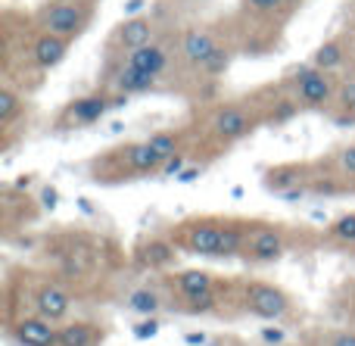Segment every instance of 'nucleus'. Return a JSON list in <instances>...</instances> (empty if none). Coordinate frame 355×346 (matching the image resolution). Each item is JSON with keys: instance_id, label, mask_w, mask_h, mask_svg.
Here are the masks:
<instances>
[{"instance_id": "f257e3e1", "label": "nucleus", "mask_w": 355, "mask_h": 346, "mask_svg": "<svg viewBox=\"0 0 355 346\" xmlns=\"http://www.w3.org/2000/svg\"><path fill=\"white\" fill-rule=\"evenodd\" d=\"M91 6H94V0H47L37 10V25H41V31L75 41V37L85 35L87 22H91V16H94Z\"/></svg>"}, {"instance_id": "f03ea898", "label": "nucleus", "mask_w": 355, "mask_h": 346, "mask_svg": "<svg viewBox=\"0 0 355 346\" xmlns=\"http://www.w3.org/2000/svg\"><path fill=\"white\" fill-rule=\"evenodd\" d=\"M290 91H293V100H300V106H327V103H337L340 81L327 69L306 66L293 75Z\"/></svg>"}, {"instance_id": "7ed1b4c3", "label": "nucleus", "mask_w": 355, "mask_h": 346, "mask_svg": "<svg viewBox=\"0 0 355 346\" xmlns=\"http://www.w3.org/2000/svg\"><path fill=\"white\" fill-rule=\"evenodd\" d=\"M243 309L250 315H259L265 322H281L290 315L293 300L281 291V287L268 284V281H246L243 284Z\"/></svg>"}, {"instance_id": "20e7f679", "label": "nucleus", "mask_w": 355, "mask_h": 346, "mask_svg": "<svg viewBox=\"0 0 355 346\" xmlns=\"http://www.w3.org/2000/svg\"><path fill=\"white\" fill-rule=\"evenodd\" d=\"M122 100H128V97L112 94V91L85 94V97H78V100H72V103L62 106L56 128H85V125H94V122H100V119H103L112 106L122 103Z\"/></svg>"}, {"instance_id": "39448f33", "label": "nucleus", "mask_w": 355, "mask_h": 346, "mask_svg": "<svg viewBox=\"0 0 355 346\" xmlns=\"http://www.w3.org/2000/svg\"><path fill=\"white\" fill-rule=\"evenodd\" d=\"M175 293L187 312H212L215 309V281L212 275L196 272V268H187V272L175 275Z\"/></svg>"}, {"instance_id": "423d86ee", "label": "nucleus", "mask_w": 355, "mask_h": 346, "mask_svg": "<svg viewBox=\"0 0 355 346\" xmlns=\"http://www.w3.org/2000/svg\"><path fill=\"white\" fill-rule=\"evenodd\" d=\"M221 234H225V222H215V218H200V222L184 225V228L175 234V243H178V247H184L187 253L218 256Z\"/></svg>"}, {"instance_id": "0eeeda50", "label": "nucleus", "mask_w": 355, "mask_h": 346, "mask_svg": "<svg viewBox=\"0 0 355 346\" xmlns=\"http://www.w3.org/2000/svg\"><path fill=\"white\" fill-rule=\"evenodd\" d=\"M284 250H287V241H284L281 231L271 228V225H256V228H250L243 256L246 262L262 266V262H277L284 256Z\"/></svg>"}, {"instance_id": "6e6552de", "label": "nucleus", "mask_w": 355, "mask_h": 346, "mask_svg": "<svg viewBox=\"0 0 355 346\" xmlns=\"http://www.w3.org/2000/svg\"><path fill=\"white\" fill-rule=\"evenodd\" d=\"M209 128H212L215 137H221L225 144H231V141H243V137L256 128V122H252V116L243 110V106L225 103V106H218V110L212 112Z\"/></svg>"}, {"instance_id": "1a4fd4ad", "label": "nucleus", "mask_w": 355, "mask_h": 346, "mask_svg": "<svg viewBox=\"0 0 355 346\" xmlns=\"http://www.w3.org/2000/svg\"><path fill=\"white\" fill-rule=\"evenodd\" d=\"M31 309H35L41 318H47V322L60 325V322H66L69 312H72V297H69V291L62 284L44 281V284H37V291H35Z\"/></svg>"}, {"instance_id": "9d476101", "label": "nucleus", "mask_w": 355, "mask_h": 346, "mask_svg": "<svg viewBox=\"0 0 355 346\" xmlns=\"http://www.w3.org/2000/svg\"><path fill=\"white\" fill-rule=\"evenodd\" d=\"M69 47H72V41H66V37L50 35V31H37L28 47V60L35 69L50 72V69H56L69 56Z\"/></svg>"}, {"instance_id": "9b49d317", "label": "nucleus", "mask_w": 355, "mask_h": 346, "mask_svg": "<svg viewBox=\"0 0 355 346\" xmlns=\"http://www.w3.org/2000/svg\"><path fill=\"white\" fill-rule=\"evenodd\" d=\"M12 337L22 346H56L60 328H56L53 322H47V318H41L37 312H31V315L19 318V322L12 325Z\"/></svg>"}, {"instance_id": "f8f14e48", "label": "nucleus", "mask_w": 355, "mask_h": 346, "mask_svg": "<svg viewBox=\"0 0 355 346\" xmlns=\"http://www.w3.org/2000/svg\"><path fill=\"white\" fill-rule=\"evenodd\" d=\"M156 87V78L147 75L144 69L131 66L128 60H122L110 75V91L112 94H122V97H135V94H147Z\"/></svg>"}, {"instance_id": "ddd939ff", "label": "nucleus", "mask_w": 355, "mask_h": 346, "mask_svg": "<svg viewBox=\"0 0 355 346\" xmlns=\"http://www.w3.org/2000/svg\"><path fill=\"white\" fill-rule=\"evenodd\" d=\"M153 41V19L150 16H131L112 31V44H116L122 53L144 47V44Z\"/></svg>"}, {"instance_id": "4468645a", "label": "nucleus", "mask_w": 355, "mask_h": 346, "mask_svg": "<svg viewBox=\"0 0 355 346\" xmlns=\"http://www.w3.org/2000/svg\"><path fill=\"white\" fill-rule=\"evenodd\" d=\"M178 50H181V60L187 62V66L202 69V62L218 50V41H215V35L209 28H190L187 35L181 37V47Z\"/></svg>"}, {"instance_id": "2eb2a0df", "label": "nucleus", "mask_w": 355, "mask_h": 346, "mask_svg": "<svg viewBox=\"0 0 355 346\" xmlns=\"http://www.w3.org/2000/svg\"><path fill=\"white\" fill-rule=\"evenodd\" d=\"M175 243L166 241V237H150V241H141L135 250V259L141 268H150V272H156V268H168L175 266Z\"/></svg>"}, {"instance_id": "dca6fc26", "label": "nucleus", "mask_w": 355, "mask_h": 346, "mask_svg": "<svg viewBox=\"0 0 355 346\" xmlns=\"http://www.w3.org/2000/svg\"><path fill=\"white\" fill-rule=\"evenodd\" d=\"M122 60H128L131 66H137V69H144L147 75L159 78V75L168 69L172 56H168V50L162 47L159 41H150V44H144V47H137V50H131V53H125Z\"/></svg>"}, {"instance_id": "f3484780", "label": "nucleus", "mask_w": 355, "mask_h": 346, "mask_svg": "<svg viewBox=\"0 0 355 346\" xmlns=\"http://www.w3.org/2000/svg\"><path fill=\"white\" fill-rule=\"evenodd\" d=\"M125 166H128L131 175H147V172H159L166 162L162 156L150 147V141H137L125 147Z\"/></svg>"}, {"instance_id": "a211bd4d", "label": "nucleus", "mask_w": 355, "mask_h": 346, "mask_svg": "<svg viewBox=\"0 0 355 346\" xmlns=\"http://www.w3.org/2000/svg\"><path fill=\"white\" fill-rule=\"evenodd\" d=\"M100 340H103V331L97 325L75 322V325H62L60 328L56 346H100Z\"/></svg>"}, {"instance_id": "6ab92c4d", "label": "nucleus", "mask_w": 355, "mask_h": 346, "mask_svg": "<svg viewBox=\"0 0 355 346\" xmlns=\"http://www.w3.org/2000/svg\"><path fill=\"white\" fill-rule=\"evenodd\" d=\"M346 60H349V53H346L343 41H337V37H331V41H324V44H321V47L312 53V66L327 69V72H334V69H340Z\"/></svg>"}, {"instance_id": "aec40b11", "label": "nucleus", "mask_w": 355, "mask_h": 346, "mask_svg": "<svg viewBox=\"0 0 355 346\" xmlns=\"http://www.w3.org/2000/svg\"><path fill=\"white\" fill-rule=\"evenodd\" d=\"M125 306H128L135 315H156V312L162 309V297L156 287H137V291L128 293Z\"/></svg>"}, {"instance_id": "412c9836", "label": "nucleus", "mask_w": 355, "mask_h": 346, "mask_svg": "<svg viewBox=\"0 0 355 346\" xmlns=\"http://www.w3.org/2000/svg\"><path fill=\"white\" fill-rule=\"evenodd\" d=\"M22 112H25V100L19 97L12 85H3L0 87V125L12 128V122H16Z\"/></svg>"}, {"instance_id": "4be33fe9", "label": "nucleus", "mask_w": 355, "mask_h": 346, "mask_svg": "<svg viewBox=\"0 0 355 346\" xmlns=\"http://www.w3.org/2000/svg\"><path fill=\"white\" fill-rule=\"evenodd\" d=\"M147 141H150V147H153L156 153L162 156V162H168L172 156L181 153L184 135H181V131H175V128H166V131H156V135H150Z\"/></svg>"}, {"instance_id": "5701e85b", "label": "nucleus", "mask_w": 355, "mask_h": 346, "mask_svg": "<svg viewBox=\"0 0 355 346\" xmlns=\"http://www.w3.org/2000/svg\"><path fill=\"white\" fill-rule=\"evenodd\" d=\"M227 69H231V50L218 47L206 62H202L200 72H202V75H209V78H221V75H225Z\"/></svg>"}, {"instance_id": "b1692460", "label": "nucleus", "mask_w": 355, "mask_h": 346, "mask_svg": "<svg viewBox=\"0 0 355 346\" xmlns=\"http://www.w3.org/2000/svg\"><path fill=\"white\" fill-rule=\"evenodd\" d=\"M296 184H300V166H281L268 175L271 191H284V187H296Z\"/></svg>"}, {"instance_id": "393cba45", "label": "nucleus", "mask_w": 355, "mask_h": 346, "mask_svg": "<svg viewBox=\"0 0 355 346\" xmlns=\"http://www.w3.org/2000/svg\"><path fill=\"white\" fill-rule=\"evenodd\" d=\"M284 6H287V0H243V10L250 16H275Z\"/></svg>"}, {"instance_id": "a878e982", "label": "nucleus", "mask_w": 355, "mask_h": 346, "mask_svg": "<svg viewBox=\"0 0 355 346\" xmlns=\"http://www.w3.org/2000/svg\"><path fill=\"white\" fill-rule=\"evenodd\" d=\"M331 234L337 237V241H346V243H352V247H355V216H343L331 228Z\"/></svg>"}, {"instance_id": "bb28decb", "label": "nucleus", "mask_w": 355, "mask_h": 346, "mask_svg": "<svg viewBox=\"0 0 355 346\" xmlns=\"http://www.w3.org/2000/svg\"><path fill=\"white\" fill-rule=\"evenodd\" d=\"M337 166L343 175H349V178H355V144H349V147H343L337 153Z\"/></svg>"}, {"instance_id": "cd10ccee", "label": "nucleus", "mask_w": 355, "mask_h": 346, "mask_svg": "<svg viewBox=\"0 0 355 346\" xmlns=\"http://www.w3.org/2000/svg\"><path fill=\"white\" fill-rule=\"evenodd\" d=\"M324 346H355V331H331Z\"/></svg>"}, {"instance_id": "c85d7f7f", "label": "nucleus", "mask_w": 355, "mask_h": 346, "mask_svg": "<svg viewBox=\"0 0 355 346\" xmlns=\"http://www.w3.org/2000/svg\"><path fill=\"white\" fill-rule=\"evenodd\" d=\"M156 331H159V322H144L135 328V334L141 337V340H147V337H156Z\"/></svg>"}, {"instance_id": "c756f323", "label": "nucleus", "mask_w": 355, "mask_h": 346, "mask_svg": "<svg viewBox=\"0 0 355 346\" xmlns=\"http://www.w3.org/2000/svg\"><path fill=\"white\" fill-rule=\"evenodd\" d=\"M184 162H187V156L178 153V156H172V159H168L166 166L159 168V172H162V175H172V172H178V168H184Z\"/></svg>"}, {"instance_id": "7c9ffc66", "label": "nucleus", "mask_w": 355, "mask_h": 346, "mask_svg": "<svg viewBox=\"0 0 355 346\" xmlns=\"http://www.w3.org/2000/svg\"><path fill=\"white\" fill-rule=\"evenodd\" d=\"M268 343H284V331H262Z\"/></svg>"}, {"instance_id": "2f4dec72", "label": "nucleus", "mask_w": 355, "mask_h": 346, "mask_svg": "<svg viewBox=\"0 0 355 346\" xmlns=\"http://www.w3.org/2000/svg\"><path fill=\"white\" fill-rule=\"evenodd\" d=\"M352 22H355V10H352Z\"/></svg>"}, {"instance_id": "473e14b6", "label": "nucleus", "mask_w": 355, "mask_h": 346, "mask_svg": "<svg viewBox=\"0 0 355 346\" xmlns=\"http://www.w3.org/2000/svg\"><path fill=\"white\" fill-rule=\"evenodd\" d=\"M94 3H97V0H94Z\"/></svg>"}]
</instances>
